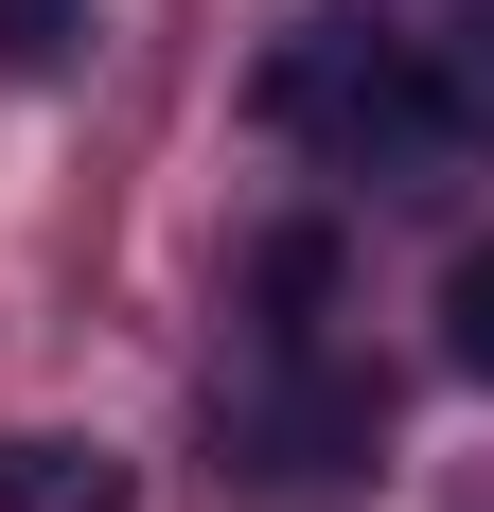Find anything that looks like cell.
<instances>
[{
    "mask_svg": "<svg viewBox=\"0 0 494 512\" xmlns=\"http://www.w3.org/2000/svg\"><path fill=\"white\" fill-rule=\"evenodd\" d=\"M89 53V0H0V71H71Z\"/></svg>",
    "mask_w": 494,
    "mask_h": 512,
    "instance_id": "4",
    "label": "cell"
},
{
    "mask_svg": "<svg viewBox=\"0 0 494 512\" xmlns=\"http://www.w3.org/2000/svg\"><path fill=\"white\" fill-rule=\"evenodd\" d=\"M442 354H459V371L494 389V230H477V248L442 265Z\"/></svg>",
    "mask_w": 494,
    "mask_h": 512,
    "instance_id": "3",
    "label": "cell"
},
{
    "mask_svg": "<svg viewBox=\"0 0 494 512\" xmlns=\"http://www.w3.org/2000/svg\"><path fill=\"white\" fill-rule=\"evenodd\" d=\"M371 442H389V407L353 389V371H283V389H247L230 407V460L265 477V495H371Z\"/></svg>",
    "mask_w": 494,
    "mask_h": 512,
    "instance_id": "1",
    "label": "cell"
},
{
    "mask_svg": "<svg viewBox=\"0 0 494 512\" xmlns=\"http://www.w3.org/2000/svg\"><path fill=\"white\" fill-rule=\"evenodd\" d=\"M0 512H124V460L71 442V424L53 442H0Z\"/></svg>",
    "mask_w": 494,
    "mask_h": 512,
    "instance_id": "2",
    "label": "cell"
}]
</instances>
